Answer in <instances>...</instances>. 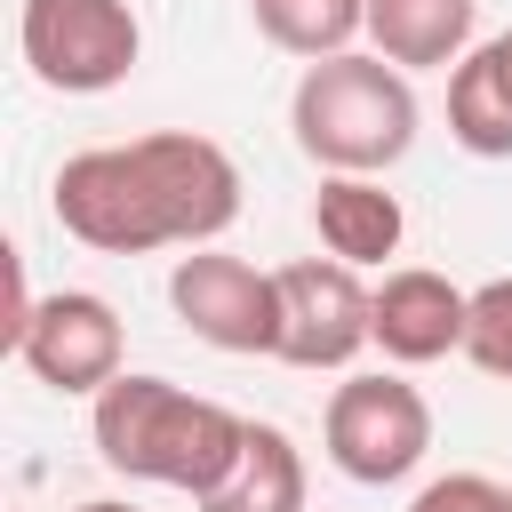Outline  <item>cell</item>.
<instances>
[{
  "mask_svg": "<svg viewBox=\"0 0 512 512\" xmlns=\"http://www.w3.org/2000/svg\"><path fill=\"white\" fill-rule=\"evenodd\" d=\"M56 224L96 256H144V248H208L240 216V168L216 136L160 128L128 144H88L48 184Z\"/></svg>",
  "mask_w": 512,
  "mask_h": 512,
  "instance_id": "6da1fadb",
  "label": "cell"
},
{
  "mask_svg": "<svg viewBox=\"0 0 512 512\" xmlns=\"http://www.w3.org/2000/svg\"><path fill=\"white\" fill-rule=\"evenodd\" d=\"M96 456L120 480H152V488H184L192 504L224 480V464L240 456L248 416H232L224 400H200L168 376H112L88 408Z\"/></svg>",
  "mask_w": 512,
  "mask_h": 512,
  "instance_id": "7a4b0ae2",
  "label": "cell"
},
{
  "mask_svg": "<svg viewBox=\"0 0 512 512\" xmlns=\"http://www.w3.org/2000/svg\"><path fill=\"white\" fill-rule=\"evenodd\" d=\"M288 128L320 176H384L416 144V88L376 48L368 56L344 48V56L304 64V80L288 96Z\"/></svg>",
  "mask_w": 512,
  "mask_h": 512,
  "instance_id": "3957f363",
  "label": "cell"
},
{
  "mask_svg": "<svg viewBox=\"0 0 512 512\" xmlns=\"http://www.w3.org/2000/svg\"><path fill=\"white\" fill-rule=\"evenodd\" d=\"M16 40H24L32 80L56 96H104L144 56V24L128 0H24Z\"/></svg>",
  "mask_w": 512,
  "mask_h": 512,
  "instance_id": "277c9868",
  "label": "cell"
},
{
  "mask_svg": "<svg viewBox=\"0 0 512 512\" xmlns=\"http://www.w3.org/2000/svg\"><path fill=\"white\" fill-rule=\"evenodd\" d=\"M320 440H328V464L360 488H392L424 464L432 448V400L400 376H344L328 392V416H320Z\"/></svg>",
  "mask_w": 512,
  "mask_h": 512,
  "instance_id": "5b68a950",
  "label": "cell"
},
{
  "mask_svg": "<svg viewBox=\"0 0 512 512\" xmlns=\"http://www.w3.org/2000/svg\"><path fill=\"white\" fill-rule=\"evenodd\" d=\"M272 280H280V352L272 360H288V368H352L376 344V288H360L352 264L296 256Z\"/></svg>",
  "mask_w": 512,
  "mask_h": 512,
  "instance_id": "8992f818",
  "label": "cell"
},
{
  "mask_svg": "<svg viewBox=\"0 0 512 512\" xmlns=\"http://www.w3.org/2000/svg\"><path fill=\"white\" fill-rule=\"evenodd\" d=\"M168 304L216 352H280V280L256 272L248 256H216V248L176 256Z\"/></svg>",
  "mask_w": 512,
  "mask_h": 512,
  "instance_id": "52a82bcc",
  "label": "cell"
},
{
  "mask_svg": "<svg viewBox=\"0 0 512 512\" xmlns=\"http://www.w3.org/2000/svg\"><path fill=\"white\" fill-rule=\"evenodd\" d=\"M8 352L48 384V392H104L120 368V312L96 296V288H56L32 304V320L8 336Z\"/></svg>",
  "mask_w": 512,
  "mask_h": 512,
  "instance_id": "ba28073f",
  "label": "cell"
},
{
  "mask_svg": "<svg viewBox=\"0 0 512 512\" xmlns=\"http://www.w3.org/2000/svg\"><path fill=\"white\" fill-rule=\"evenodd\" d=\"M464 328H472V288H456L448 272L400 264V272L376 280V344H384V360H400V368L448 360V352H464Z\"/></svg>",
  "mask_w": 512,
  "mask_h": 512,
  "instance_id": "9c48e42d",
  "label": "cell"
},
{
  "mask_svg": "<svg viewBox=\"0 0 512 512\" xmlns=\"http://www.w3.org/2000/svg\"><path fill=\"white\" fill-rule=\"evenodd\" d=\"M312 232H320V248L336 256V264H384V256H400V232H408V216H400V200L384 192V176H320V192H312Z\"/></svg>",
  "mask_w": 512,
  "mask_h": 512,
  "instance_id": "30bf717a",
  "label": "cell"
},
{
  "mask_svg": "<svg viewBox=\"0 0 512 512\" xmlns=\"http://www.w3.org/2000/svg\"><path fill=\"white\" fill-rule=\"evenodd\" d=\"M480 0H368V48L400 72H448L472 56Z\"/></svg>",
  "mask_w": 512,
  "mask_h": 512,
  "instance_id": "8fae6325",
  "label": "cell"
},
{
  "mask_svg": "<svg viewBox=\"0 0 512 512\" xmlns=\"http://www.w3.org/2000/svg\"><path fill=\"white\" fill-rule=\"evenodd\" d=\"M448 136L472 160H512V32L480 40L448 72Z\"/></svg>",
  "mask_w": 512,
  "mask_h": 512,
  "instance_id": "7c38bea8",
  "label": "cell"
},
{
  "mask_svg": "<svg viewBox=\"0 0 512 512\" xmlns=\"http://www.w3.org/2000/svg\"><path fill=\"white\" fill-rule=\"evenodd\" d=\"M200 512H304V456L280 424L248 416L240 456L224 464V480L200 496Z\"/></svg>",
  "mask_w": 512,
  "mask_h": 512,
  "instance_id": "4fadbf2b",
  "label": "cell"
},
{
  "mask_svg": "<svg viewBox=\"0 0 512 512\" xmlns=\"http://www.w3.org/2000/svg\"><path fill=\"white\" fill-rule=\"evenodd\" d=\"M248 16H256V32H264L272 48H288V56H304V64L344 56V48L368 32V0H248Z\"/></svg>",
  "mask_w": 512,
  "mask_h": 512,
  "instance_id": "5bb4252c",
  "label": "cell"
},
{
  "mask_svg": "<svg viewBox=\"0 0 512 512\" xmlns=\"http://www.w3.org/2000/svg\"><path fill=\"white\" fill-rule=\"evenodd\" d=\"M464 360L512 384V280H480V288H472V328H464Z\"/></svg>",
  "mask_w": 512,
  "mask_h": 512,
  "instance_id": "9a60e30c",
  "label": "cell"
},
{
  "mask_svg": "<svg viewBox=\"0 0 512 512\" xmlns=\"http://www.w3.org/2000/svg\"><path fill=\"white\" fill-rule=\"evenodd\" d=\"M408 512H512V488L488 480V472H440V480L416 488Z\"/></svg>",
  "mask_w": 512,
  "mask_h": 512,
  "instance_id": "2e32d148",
  "label": "cell"
},
{
  "mask_svg": "<svg viewBox=\"0 0 512 512\" xmlns=\"http://www.w3.org/2000/svg\"><path fill=\"white\" fill-rule=\"evenodd\" d=\"M72 512H136V504H120V496H96V504H72Z\"/></svg>",
  "mask_w": 512,
  "mask_h": 512,
  "instance_id": "e0dca14e",
  "label": "cell"
}]
</instances>
